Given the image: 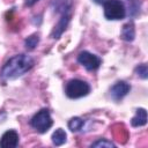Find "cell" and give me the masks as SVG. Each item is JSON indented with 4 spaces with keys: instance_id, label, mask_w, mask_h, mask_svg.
I'll list each match as a JSON object with an SVG mask.
<instances>
[{
    "instance_id": "5bb4252c",
    "label": "cell",
    "mask_w": 148,
    "mask_h": 148,
    "mask_svg": "<svg viewBox=\"0 0 148 148\" xmlns=\"http://www.w3.org/2000/svg\"><path fill=\"white\" fill-rule=\"evenodd\" d=\"M135 73H136L138 76H140L141 79L146 80V79L148 77V67H147V65H146V64L139 65V66L135 68Z\"/></svg>"
},
{
    "instance_id": "2e32d148",
    "label": "cell",
    "mask_w": 148,
    "mask_h": 148,
    "mask_svg": "<svg viewBox=\"0 0 148 148\" xmlns=\"http://www.w3.org/2000/svg\"><path fill=\"white\" fill-rule=\"evenodd\" d=\"M130 2V8H131V14L134 15L135 13H138V8H139V5L136 2V0H128Z\"/></svg>"
},
{
    "instance_id": "e0dca14e",
    "label": "cell",
    "mask_w": 148,
    "mask_h": 148,
    "mask_svg": "<svg viewBox=\"0 0 148 148\" xmlns=\"http://www.w3.org/2000/svg\"><path fill=\"white\" fill-rule=\"evenodd\" d=\"M37 1H39V0H28V1H27V5H28V6H32V5H34L35 2H37Z\"/></svg>"
},
{
    "instance_id": "7a4b0ae2",
    "label": "cell",
    "mask_w": 148,
    "mask_h": 148,
    "mask_svg": "<svg viewBox=\"0 0 148 148\" xmlns=\"http://www.w3.org/2000/svg\"><path fill=\"white\" fill-rule=\"evenodd\" d=\"M72 5H73L72 0H54L52 2L54 12L60 14V20L51 34L52 38H54V39L60 38L62 32L66 30V28L71 21V17H72Z\"/></svg>"
},
{
    "instance_id": "8fae6325",
    "label": "cell",
    "mask_w": 148,
    "mask_h": 148,
    "mask_svg": "<svg viewBox=\"0 0 148 148\" xmlns=\"http://www.w3.org/2000/svg\"><path fill=\"white\" fill-rule=\"evenodd\" d=\"M66 132L62 128H57L52 134V142L56 146H61L66 142Z\"/></svg>"
},
{
    "instance_id": "277c9868",
    "label": "cell",
    "mask_w": 148,
    "mask_h": 148,
    "mask_svg": "<svg viewBox=\"0 0 148 148\" xmlns=\"http://www.w3.org/2000/svg\"><path fill=\"white\" fill-rule=\"evenodd\" d=\"M104 16L108 20H121L126 16V7L121 0H105L103 2Z\"/></svg>"
},
{
    "instance_id": "9a60e30c",
    "label": "cell",
    "mask_w": 148,
    "mask_h": 148,
    "mask_svg": "<svg viewBox=\"0 0 148 148\" xmlns=\"http://www.w3.org/2000/svg\"><path fill=\"white\" fill-rule=\"evenodd\" d=\"M91 147H114V143L106 139H99V140L92 142Z\"/></svg>"
},
{
    "instance_id": "ac0fdd59",
    "label": "cell",
    "mask_w": 148,
    "mask_h": 148,
    "mask_svg": "<svg viewBox=\"0 0 148 148\" xmlns=\"http://www.w3.org/2000/svg\"><path fill=\"white\" fill-rule=\"evenodd\" d=\"M92 1H94V2H96V3H98V5H102L105 0H92Z\"/></svg>"
},
{
    "instance_id": "7c38bea8",
    "label": "cell",
    "mask_w": 148,
    "mask_h": 148,
    "mask_svg": "<svg viewBox=\"0 0 148 148\" xmlns=\"http://www.w3.org/2000/svg\"><path fill=\"white\" fill-rule=\"evenodd\" d=\"M39 43V36L37 34H34L31 36H29L28 38H25L24 40V46L28 51H32L36 49V46L38 45Z\"/></svg>"
},
{
    "instance_id": "8992f818",
    "label": "cell",
    "mask_w": 148,
    "mask_h": 148,
    "mask_svg": "<svg viewBox=\"0 0 148 148\" xmlns=\"http://www.w3.org/2000/svg\"><path fill=\"white\" fill-rule=\"evenodd\" d=\"M77 62L81 64L87 71H96L99 68L102 60L96 54H92L88 51H82L77 56Z\"/></svg>"
},
{
    "instance_id": "ba28073f",
    "label": "cell",
    "mask_w": 148,
    "mask_h": 148,
    "mask_svg": "<svg viewBox=\"0 0 148 148\" xmlns=\"http://www.w3.org/2000/svg\"><path fill=\"white\" fill-rule=\"evenodd\" d=\"M18 141H20V136H18L17 132L14 130H9V131H6L1 135L0 147L1 148H15V147H17Z\"/></svg>"
},
{
    "instance_id": "4fadbf2b",
    "label": "cell",
    "mask_w": 148,
    "mask_h": 148,
    "mask_svg": "<svg viewBox=\"0 0 148 148\" xmlns=\"http://www.w3.org/2000/svg\"><path fill=\"white\" fill-rule=\"evenodd\" d=\"M83 119L79 118V117H74L72 118L69 121H68V128L72 131V132H79L82 127H83Z\"/></svg>"
},
{
    "instance_id": "9c48e42d",
    "label": "cell",
    "mask_w": 148,
    "mask_h": 148,
    "mask_svg": "<svg viewBox=\"0 0 148 148\" xmlns=\"http://www.w3.org/2000/svg\"><path fill=\"white\" fill-rule=\"evenodd\" d=\"M131 124L133 127H141L147 124V111L143 108H140L136 110L135 116L132 118Z\"/></svg>"
},
{
    "instance_id": "5b68a950",
    "label": "cell",
    "mask_w": 148,
    "mask_h": 148,
    "mask_svg": "<svg viewBox=\"0 0 148 148\" xmlns=\"http://www.w3.org/2000/svg\"><path fill=\"white\" fill-rule=\"evenodd\" d=\"M53 124V120L51 118L50 111L47 109H42L37 113L34 114V117L30 120L31 127H34L38 133H45L47 132Z\"/></svg>"
},
{
    "instance_id": "6da1fadb",
    "label": "cell",
    "mask_w": 148,
    "mask_h": 148,
    "mask_svg": "<svg viewBox=\"0 0 148 148\" xmlns=\"http://www.w3.org/2000/svg\"><path fill=\"white\" fill-rule=\"evenodd\" d=\"M35 65L34 59L24 53L9 58L0 71V77L3 80H13L29 72Z\"/></svg>"
},
{
    "instance_id": "3957f363",
    "label": "cell",
    "mask_w": 148,
    "mask_h": 148,
    "mask_svg": "<svg viewBox=\"0 0 148 148\" xmlns=\"http://www.w3.org/2000/svg\"><path fill=\"white\" fill-rule=\"evenodd\" d=\"M65 92H66V96L72 99L81 98L87 96L90 92V86L86 81H82L79 79H72L66 83Z\"/></svg>"
},
{
    "instance_id": "52a82bcc",
    "label": "cell",
    "mask_w": 148,
    "mask_h": 148,
    "mask_svg": "<svg viewBox=\"0 0 148 148\" xmlns=\"http://www.w3.org/2000/svg\"><path fill=\"white\" fill-rule=\"evenodd\" d=\"M130 90H131V86L127 82H125V81H118V82H116L111 87V89H110V96H111V98L113 101L118 102V101L123 99L130 92Z\"/></svg>"
},
{
    "instance_id": "30bf717a",
    "label": "cell",
    "mask_w": 148,
    "mask_h": 148,
    "mask_svg": "<svg viewBox=\"0 0 148 148\" xmlns=\"http://www.w3.org/2000/svg\"><path fill=\"white\" fill-rule=\"evenodd\" d=\"M134 37H135L134 24L132 22L124 24L123 29H121V38L126 42H132V40H134Z\"/></svg>"
}]
</instances>
